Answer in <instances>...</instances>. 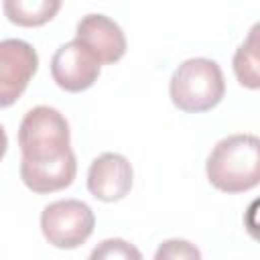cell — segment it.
I'll return each instance as SVG.
<instances>
[{"instance_id": "obj_14", "label": "cell", "mask_w": 260, "mask_h": 260, "mask_svg": "<svg viewBox=\"0 0 260 260\" xmlns=\"http://www.w3.org/2000/svg\"><path fill=\"white\" fill-rule=\"evenodd\" d=\"M244 228L248 232V236L256 242H260V197H256L244 213Z\"/></svg>"}, {"instance_id": "obj_10", "label": "cell", "mask_w": 260, "mask_h": 260, "mask_svg": "<svg viewBox=\"0 0 260 260\" xmlns=\"http://www.w3.org/2000/svg\"><path fill=\"white\" fill-rule=\"evenodd\" d=\"M232 69L242 87L260 89V20L252 24L246 41L236 49Z\"/></svg>"}, {"instance_id": "obj_5", "label": "cell", "mask_w": 260, "mask_h": 260, "mask_svg": "<svg viewBox=\"0 0 260 260\" xmlns=\"http://www.w3.org/2000/svg\"><path fill=\"white\" fill-rule=\"evenodd\" d=\"M39 69V55L22 39H4L0 43V106H12L26 89Z\"/></svg>"}, {"instance_id": "obj_6", "label": "cell", "mask_w": 260, "mask_h": 260, "mask_svg": "<svg viewBox=\"0 0 260 260\" xmlns=\"http://www.w3.org/2000/svg\"><path fill=\"white\" fill-rule=\"evenodd\" d=\"M100 71H102V63L77 39L61 45L51 59L53 81L69 93H79L89 89L98 81Z\"/></svg>"}, {"instance_id": "obj_9", "label": "cell", "mask_w": 260, "mask_h": 260, "mask_svg": "<svg viewBox=\"0 0 260 260\" xmlns=\"http://www.w3.org/2000/svg\"><path fill=\"white\" fill-rule=\"evenodd\" d=\"M77 175V158L73 150L47 160L20 158V179L32 193L47 195L61 191L73 183Z\"/></svg>"}, {"instance_id": "obj_8", "label": "cell", "mask_w": 260, "mask_h": 260, "mask_svg": "<svg viewBox=\"0 0 260 260\" xmlns=\"http://www.w3.org/2000/svg\"><path fill=\"white\" fill-rule=\"evenodd\" d=\"M75 39L83 47H87L102 65L118 63L128 49L126 35L120 24L108 18L106 14L95 12L81 16L75 28Z\"/></svg>"}, {"instance_id": "obj_13", "label": "cell", "mask_w": 260, "mask_h": 260, "mask_svg": "<svg viewBox=\"0 0 260 260\" xmlns=\"http://www.w3.org/2000/svg\"><path fill=\"white\" fill-rule=\"evenodd\" d=\"M154 258H201V252L187 240H167L158 246Z\"/></svg>"}, {"instance_id": "obj_3", "label": "cell", "mask_w": 260, "mask_h": 260, "mask_svg": "<svg viewBox=\"0 0 260 260\" xmlns=\"http://www.w3.org/2000/svg\"><path fill=\"white\" fill-rule=\"evenodd\" d=\"M20 158L47 160L71 150V132L67 118L51 108L37 106L24 114L18 126Z\"/></svg>"}, {"instance_id": "obj_4", "label": "cell", "mask_w": 260, "mask_h": 260, "mask_svg": "<svg viewBox=\"0 0 260 260\" xmlns=\"http://www.w3.org/2000/svg\"><path fill=\"white\" fill-rule=\"evenodd\" d=\"M95 215L79 199H61L45 205L41 213V232L45 240L59 250H73L93 234Z\"/></svg>"}, {"instance_id": "obj_2", "label": "cell", "mask_w": 260, "mask_h": 260, "mask_svg": "<svg viewBox=\"0 0 260 260\" xmlns=\"http://www.w3.org/2000/svg\"><path fill=\"white\" fill-rule=\"evenodd\" d=\"M169 95L175 108L187 114L213 110L225 95L221 67L205 57L183 61L171 77Z\"/></svg>"}, {"instance_id": "obj_12", "label": "cell", "mask_w": 260, "mask_h": 260, "mask_svg": "<svg viewBox=\"0 0 260 260\" xmlns=\"http://www.w3.org/2000/svg\"><path fill=\"white\" fill-rule=\"evenodd\" d=\"M93 260H112V258H122V260H140L142 254L138 248H134L132 244H128L126 240H120V238H110V240H104L98 248L91 250L89 254Z\"/></svg>"}, {"instance_id": "obj_1", "label": "cell", "mask_w": 260, "mask_h": 260, "mask_svg": "<svg viewBox=\"0 0 260 260\" xmlns=\"http://www.w3.org/2000/svg\"><path fill=\"white\" fill-rule=\"evenodd\" d=\"M207 181L223 193H244L260 185V138L232 134L221 138L205 162Z\"/></svg>"}, {"instance_id": "obj_7", "label": "cell", "mask_w": 260, "mask_h": 260, "mask_svg": "<svg viewBox=\"0 0 260 260\" xmlns=\"http://www.w3.org/2000/svg\"><path fill=\"white\" fill-rule=\"evenodd\" d=\"M134 181V171L132 165L128 162L126 156L118 152H104L98 158L91 160L89 171H87V191L104 201V203H114L124 199Z\"/></svg>"}, {"instance_id": "obj_11", "label": "cell", "mask_w": 260, "mask_h": 260, "mask_svg": "<svg viewBox=\"0 0 260 260\" xmlns=\"http://www.w3.org/2000/svg\"><path fill=\"white\" fill-rule=\"evenodd\" d=\"M63 0H2L4 16L22 28L43 26L57 16Z\"/></svg>"}]
</instances>
